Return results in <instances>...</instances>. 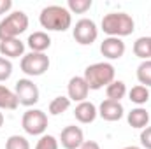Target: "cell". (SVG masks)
<instances>
[{
  "mask_svg": "<svg viewBox=\"0 0 151 149\" xmlns=\"http://www.w3.org/2000/svg\"><path fill=\"white\" fill-rule=\"evenodd\" d=\"M39 23L49 32H65L72 25V14L63 5H46L39 14Z\"/></svg>",
  "mask_w": 151,
  "mask_h": 149,
  "instance_id": "1",
  "label": "cell"
},
{
  "mask_svg": "<svg viewBox=\"0 0 151 149\" xmlns=\"http://www.w3.org/2000/svg\"><path fill=\"white\" fill-rule=\"evenodd\" d=\"M84 81L88 82L90 90L97 91V90H102V88H107L116 77V69H114L113 63L109 62H97V63H91L84 69Z\"/></svg>",
  "mask_w": 151,
  "mask_h": 149,
  "instance_id": "2",
  "label": "cell"
},
{
  "mask_svg": "<svg viewBox=\"0 0 151 149\" xmlns=\"http://www.w3.org/2000/svg\"><path fill=\"white\" fill-rule=\"evenodd\" d=\"M104 34H107L109 37H127L130 34H134L135 30V21L130 14L127 12H107L102 18L100 23Z\"/></svg>",
  "mask_w": 151,
  "mask_h": 149,
  "instance_id": "3",
  "label": "cell"
},
{
  "mask_svg": "<svg viewBox=\"0 0 151 149\" xmlns=\"http://www.w3.org/2000/svg\"><path fill=\"white\" fill-rule=\"evenodd\" d=\"M28 28V16L23 11H14L0 21V40L18 39Z\"/></svg>",
  "mask_w": 151,
  "mask_h": 149,
  "instance_id": "4",
  "label": "cell"
},
{
  "mask_svg": "<svg viewBox=\"0 0 151 149\" xmlns=\"http://www.w3.org/2000/svg\"><path fill=\"white\" fill-rule=\"evenodd\" d=\"M47 114L40 109H28L21 117V126L28 135H44L47 130Z\"/></svg>",
  "mask_w": 151,
  "mask_h": 149,
  "instance_id": "5",
  "label": "cell"
},
{
  "mask_svg": "<svg viewBox=\"0 0 151 149\" xmlns=\"http://www.w3.org/2000/svg\"><path fill=\"white\" fill-rule=\"evenodd\" d=\"M21 70L30 77H37V75H42L47 69H49V56L46 53H27L23 54L21 58V63H19Z\"/></svg>",
  "mask_w": 151,
  "mask_h": 149,
  "instance_id": "6",
  "label": "cell"
},
{
  "mask_svg": "<svg viewBox=\"0 0 151 149\" xmlns=\"http://www.w3.org/2000/svg\"><path fill=\"white\" fill-rule=\"evenodd\" d=\"M72 35L76 42L81 46H91L97 37H99V28L95 25L93 19L90 18H81L79 21H76L74 28H72Z\"/></svg>",
  "mask_w": 151,
  "mask_h": 149,
  "instance_id": "7",
  "label": "cell"
},
{
  "mask_svg": "<svg viewBox=\"0 0 151 149\" xmlns=\"http://www.w3.org/2000/svg\"><path fill=\"white\" fill-rule=\"evenodd\" d=\"M14 93L18 97V102L21 105H25V107H32V105H35L39 102V88L37 84L32 79H28V77L16 81Z\"/></svg>",
  "mask_w": 151,
  "mask_h": 149,
  "instance_id": "8",
  "label": "cell"
},
{
  "mask_svg": "<svg viewBox=\"0 0 151 149\" xmlns=\"http://www.w3.org/2000/svg\"><path fill=\"white\" fill-rule=\"evenodd\" d=\"M84 142V133L79 126L69 125L60 133V144L63 149H79Z\"/></svg>",
  "mask_w": 151,
  "mask_h": 149,
  "instance_id": "9",
  "label": "cell"
},
{
  "mask_svg": "<svg viewBox=\"0 0 151 149\" xmlns=\"http://www.w3.org/2000/svg\"><path fill=\"white\" fill-rule=\"evenodd\" d=\"M88 93H90V86L83 75L70 77V81L67 84V97L70 98V102H77V104L84 102L88 98Z\"/></svg>",
  "mask_w": 151,
  "mask_h": 149,
  "instance_id": "10",
  "label": "cell"
},
{
  "mask_svg": "<svg viewBox=\"0 0 151 149\" xmlns=\"http://www.w3.org/2000/svg\"><path fill=\"white\" fill-rule=\"evenodd\" d=\"M127 51L125 42L119 37H106L100 44V53L107 60H119Z\"/></svg>",
  "mask_w": 151,
  "mask_h": 149,
  "instance_id": "11",
  "label": "cell"
},
{
  "mask_svg": "<svg viewBox=\"0 0 151 149\" xmlns=\"http://www.w3.org/2000/svg\"><path fill=\"white\" fill-rule=\"evenodd\" d=\"M125 114V109L121 105V102H114V100H104L99 105V116L106 121H119Z\"/></svg>",
  "mask_w": 151,
  "mask_h": 149,
  "instance_id": "12",
  "label": "cell"
},
{
  "mask_svg": "<svg viewBox=\"0 0 151 149\" xmlns=\"http://www.w3.org/2000/svg\"><path fill=\"white\" fill-rule=\"evenodd\" d=\"M74 116H76V119H77L79 123L88 125V123H93V121L97 119V116H99V109H97V105H95L93 102L84 100V102H79V104L76 105Z\"/></svg>",
  "mask_w": 151,
  "mask_h": 149,
  "instance_id": "13",
  "label": "cell"
},
{
  "mask_svg": "<svg viewBox=\"0 0 151 149\" xmlns=\"http://www.w3.org/2000/svg\"><path fill=\"white\" fill-rule=\"evenodd\" d=\"M25 53V42L19 39H7V40H0V54L4 58H23Z\"/></svg>",
  "mask_w": 151,
  "mask_h": 149,
  "instance_id": "14",
  "label": "cell"
},
{
  "mask_svg": "<svg viewBox=\"0 0 151 149\" xmlns=\"http://www.w3.org/2000/svg\"><path fill=\"white\" fill-rule=\"evenodd\" d=\"M27 46L34 53H44L51 46V37L46 32H34V34H30L28 39H27Z\"/></svg>",
  "mask_w": 151,
  "mask_h": 149,
  "instance_id": "15",
  "label": "cell"
},
{
  "mask_svg": "<svg viewBox=\"0 0 151 149\" xmlns=\"http://www.w3.org/2000/svg\"><path fill=\"white\" fill-rule=\"evenodd\" d=\"M127 121L132 128H137V130H142L150 125V112L146 111L144 107H135L128 112L127 116Z\"/></svg>",
  "mask_w": 151,
  "mask_h": 149,
  "instance_id": "16",
  "label": "cell"
},
{
  "mask_svg": "<svg viewBox=\"0 0 151 149\" xmlns=\"http://www.w3.org/2000/svg\"><path fill=\"white\" fill-rule=\"evenodd\" d=\"M19 105L18 102V97L12 90H9L7 86L0 84V109H5V111H16Z\"/></svg>",
  "mask_w": 151,
  "mask_h": 149,
  "instance_id": "17",
  "label": "cell"
},
{
  "mask_svg": "<svg viewBox=\"0 0 151 149\" xmlns=\"http://www.w3.org/2000/svg\"><path fill=\"white\" fill-rule=\"evenodd\" d=\"M134 54L137 58L144 60H151V35L146 37H139L134 42Z\"/></svg>",
  "mask_w": 151,
  "mask_h": 149,
  "instance_id": "18",
  "label": "cell"
},
{
  "mask_svg": "<svg viewBox=\"0 0 151 149\" xmlns=\"http://www.w3.org/2000/svg\"><path fill=\"white\" fill-rule=\"evenodd\" d=\"M127 84L123 81H116L114 79L113 82L106 88V95H107V100H114V102H121V98H125L127 95Z\"/></svg>",
  "mask_w": 151,
  "mask_h": 149,
  "instance_id": "19",
  "label": "cell"
},
{
  "mask_svg": "<svg viewBox=\"0 0 151 149\" xmlns=\"http://www.w3.org/2000/svg\"><path fill=\"white\" fill-rule=\"evenodd\" d=\"M128 98H130V102H134L135 105L141 107L150 100V90L146 86H142V84H137L128 91Z\"/></svg>",
  "mask_w": 151,
  "mask_h": 149,
  "instance_id": "20",
  "label": "cell"
},
{
  "mask_svg": "<svg viewBox=\"0 0 151 149\" xmlns=\"http://www.w3.org/2000/svg\"><path fill=\"white\" fill-rule=\"evenodd\" d=\"M69 107H70V98L69 97H55L51 102H49V114H53V116H60V114H63L65 111H69Z\"/></svg>",
  "mask_w": 151,
  "mask_h": 149,
  "instance_id": "21",
  "label": "cell"
},
{
  "mask_svg": "<svg viewBox=\"0 0 151 149\" xmlns=\"http://www.w3.org/2000/svg\"><path fill=\"white\" fill-rule=\"evenodd\" d=\"M137 81L146 88L151 86V60H144V62L139 63V67H137Z\"/></svg>",
  "mask_w": 151,
  "mask_h": 149,
  "instance_id": "22",
  "label": "cell"
},
{
  "mask_svg": "<svg viewBox=\"0 0 151 149\" xmlns=\"http://www.w3.org/2000/svg\"><path fill=\"white\" fill-rule=\"evenodd\" d=\"M5 149H30V142L23 135H11L5 140Z\"/></svg>",
  "mask_w": 151,
  "mask_h": 149,
  "instance_id": "23",
  "label": "cell"
},
{
  "mask_svg": "<svg viewBox=\"0 0 151 149\" xmlns=\"http://www.w3.org/2000/svg\"><path fill=\"white\" fill-rule=\"evenodd\" d=\"M91 0H69L67 2V9L70 11V14L76 12V14H84L90 7H91Z\"/></svg>",
  "mask_w": 151,
  "mask_h": 149,
  "instance_id": "24",
  "label": "cell"
},
{
  "mask_svg": "<svg viewBox=\"0 0 151 149\" xmlns=\"http://www.w3.org/2000/svg\"><path fill=\"white\" fill-rule=\"evenodd\" d=\"M58 146H60V142L56 140V137L55 135H42L40 139L37 140V144H35V149H58Z\"/></svg>",
  "mask_w": 151,
  "mask_h": 149,
  "instance_id": "25",
  "label": "cell"
},
{
  "mask_svg": "<svg viewBox=\"0 0 151 149\" xmlns=\"http://www.w3.org/2000/svg\"><path fill=\"white\" fill-rule=\"evenodd\" d=\"M11 75H12V63H11V60L0 56V82L7 81Z\"/></svg>",
  "mask_w": 151,
  "mask_h": 149,
  "instance_id": "26",
  "label": "cell"
},
{
  "mask_svg": "<svg viewBox=\"0 0 151 149\" xmlns=\"http://www.w3.org/2000/svg\"><path fill=\"white\" fill-rule=\"evenodd\" d=\"M141 146L142 149H151V126H146L141 130Z\"/></svg>",
  "mask_w": 151,
  "mask_h": 149,
  "instance_id": "27",
  "label": "cell"
},
{
  "mask_svg": "<svg viewBox=\"0 0 151 149\" xmlns=\"http://www.w3.org/2000/svg\"><path fill=\"white\" fill-rule=\"evenodd\" d=\"M11 7H12V2H11V0H0V14L9 12Z\"/></svg>",
  "mask_w": 151,
  "mask_h": 149,
  "instance_id": "28",
  "label": "cell"
},
{
  "mask_svg": "<svg viewBox=\"0 0 151 149\" xmlns=\"http://www.w3.org/2000/svg\"><path fill=\"white\" fill-rule=\"evenodd\" d=\"M79 149H100V146H99V142H95V140H84L83 146Z\"/></svg>",
  "mask_w": 151,
  "mask_h": 149,
  "instance_id": "29",
  "label": "cell"
},
{
  "mask_svg": "<svg viewBox=\"0 0 151 149\" xmlns=\"http://www.w3.org/2000/svg\"><path fill=\"white\" fill-rule=\"evenodd\" d=\"M4 121H5V117H4V112H0V128L4 126Z\"/></svg>",
  "mask_w": 151,
  "mask_h": 149,
  "instance_id": "30",
  "label": "cell"
},
{
  "mask_svg": "<svg viewBox=\"0 0 151 149\" xmlns=\"http://www.w3.org/2000/svg\"><path fill=\"white\" fill-rule=\"evenodd\" d=\"M123 149H142V148H139V146H127V148H123Z\"/></svg>",
  "mask_w": 151,
  "mask_h": 149,
  "instance_id": "31",
  "label": "cell"
}]
</instances>
